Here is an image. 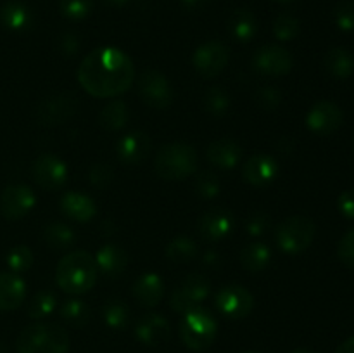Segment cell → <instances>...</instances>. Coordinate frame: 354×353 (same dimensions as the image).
<instances>
[{"mask_svg":"<svg viewBox=\"0 0 354 353\" xmlns=\"http://www.w3.org/2000/svg\"><path fill=\"white\" fill-rule=\"evenodd\" d=\"M199 156L192 145L185 142H173L159 149L154 170L165 180H185L197 172Z\"/></svg>","mask_w":354,"mask_h":353,"instance_id":"277c9868","label":"cell"},{"mask_svg":"<svg viewBox=\"0 0 354 353\" xmlns=\"http://www.w3.org/2000/svg\"><path fill=\"white\" fill-rule=\"evenodd\" d=\"M178 334L183 345L192 352H204L218 336V320L209 310L197 307L182 315Z\"/></svg>","mask_w":354,"mask_h":353,"instance_id":"5b68a950","label":"cell"},{"mask_svg":"<svg viewBox=\"0 0 354 353\" xmlns=\"http://www.w3.org/2000/svg\"><path fill=\"white\" fill-rule=\"evenodd\" d=\"M0 23H2L7 30L23 31L31 26L33 16H31V10L28 9L24 3L7 2L6 6L0 9Z\"/></svg>","mask_w":354,"mask_h":353,"instance_id":"83f0119b","label":"cell"},{"mask_svg":"<svg viewBox=\"0 0 354 353\" xmlns=\"http://www.w3.org/2000/svg\"><path fill=\"white\" fill-rule=\"evenodd\" d=\"M171 336V325L168 318L159 314L144 315L135 324V338L145 346H161L168 343Z\"/></svg>","mask_w":354,"mask_h":353,"instance_id":"ac0fdd59","label":"cell"},{"mask_svg":"<svg viewBox=\"0 0 354 353\" xmlns=\"http://www.w3.org/2000/svg\"><path fill=\"white\" fill-rule=\"evenodd\" d=\"M317 225L313 220L301 215L286 218L275 228V242L279 249L286 255H299L306 251L315 241Z\"/></svg>","mask_w":354,"mask_h":353,"instance_id":"8992f818","label":"cell"},{"mask_svg":"<svg viewBox=\"0 0 354 353\" xmlns=\"http://www.w3.org/2000/svg\"><path fill=\"white\" fill-rule=\"evenodd\" d=\"M55 305H57V296H55L54 291H38V293L31 298L30 303H28L26 314L30 318L40 320V318L48 317V315L55 310Z\"/></svg>","mask_w":354,"mask_h":353,"instance_id":"836d02e7","label":"cell"},{"mask_svg":"<svg viewBox=\"0 0 354 353\" xmlns=\"http://www.w3.org/2000/svg\"><path fill=\"white\" fill-rule=\"evenodd\" d=\"M230 31L235 40L242 42V44L251 42L258 33V19L248 9L235 10L230 17Z\"/></svg>","mask_w":354,"mask_h":353,"instance_id":"f1b7e54d","label":"cell"},{"mask_svg":"<svg viewBox=\"0 0 354 353\" xmlns=\"http://www.w3.org/2000/svg\"><path fill=\"white\" fill-rule=\"evenodd\" d=\"M114 179V170L113 166L107 165V163H95V165L90 168L88 180L92 185L99 187V189H104V187L109 185Z\"/></svg>","mask_w":354,"mask_h":353,"instance_id":"7bdbcfd3","label":"cell"},{"mask_svg":"<svg viewBox=\"0 0 354 353\" xmlns=\"http://www.w3.org/2000/svg\"><path fill=\"white\" fill-rule=\"evenodd\" d=\"M344 114L335 102L320 100L306 114L308 130L317 135H330L342 125Z\"/></svg>","mask_w":354,"mask_h":353,"instance_id":"9a60e30c","label":"cell"},{"mask_svg":"<svg viewBox=\"0 0 354 353\" xmlns=\"http://www.w3.org/2000/svg\"><path fill=\"white\" fill-rule=\"evenodd\" d=\"M206 3L207 0H182V6L189 10H197L206 6Z\"/></svg>","mask_w":354,"mask_h":353,"instance_id":"681fc988","label":"cell"},{"mask_svg":"<svg viewBox=\"0 0 354 353\" xmlns=\"http://www.w3.org/2000/svg\"><path fill=\"white\" fill-rule=\"evenodd\" d=\"M97 275L99 270L95 258L83 249L68 253L55 266V282L64 293L73 296L88 293L95 286Z\"/></svg>","mask_w":354,"mask_h":353,"instance_id":"7a4b0ae2","label":"cell"},{"mask_svg":"<svg viewBox=\"0 0 354 353\" xmlns=\"http://www.w3.org/2000/svg\"><path fill=\"white\" fill-rule=\"evenodd\" d=\"M95 265L99 273H102L107 279H116L127 270L128 266V253L121 246L107 242L97 251Z\"/></svg>","mask_w":354,"mask_h":353,"instance_id":"603a6c76","label":"cell"},{"mask_svg":"<svg viewBox=\"0 0 354 353\" xmlns=\"http://www.w3.org/2000/svg\"><path fill=\"white\" fill-rule=\"evenodd\" d=\"M37 204V196L31 187L24 183H12L3 189L0 197V211L7 220H21Z\"/></svg>","mask_w":354,"mask_h":353,"instance_id":"5bb4252c","label":"cell"},{"mask_svg":"<svg viewBox=\"0 0 354 353\" xmlns=\"http://www.w3.org/2000/svg\"><path fill=\"white\" fill-rule=\"evenodd\" d=\"M33 251H31L28 246H16V248L10 249L9 253H7V266H9V270L12 273H23V272H28V270L31 269V265H33Z\"/></svg>","mask_w":354,"mask_h":353,"instance_id":"8d00e7d4","label":"cell"},{"mask_svg":"<svg viewBox=\"0 0 354 353\" xmlns=\"http://www.w3.org/2000/svg\"><path fill=\"white\" fill-rule=\"evenodd\" d=\"M241 265L249 273H259L272 262V249L265 242L254 241L241 249Z\"/></svg>","mask_w":354,"mask_h":353,"instance_id":"d4e9b609","label":"cell"},{"mask_svg":"<svg viewBox=\"0 0 354 353\" xmlns=\"http://www.w3.org/2000/svg\"><path fill=\"white\" fill-rule=\"evenodd\" d=\"M211 293V282L203 273H190L176 287L169 298V307L176 314H187L189 310L201 307Z\"/></svg>","mask_w":354,"mask_h":353,"instance_id":"52a82bcc","label":"cell"},{"mask_svg":"<svg viewBox=\"0 0 354 353\" xmlns=\"http://www.w3.org/2000/svg\"><path fill=\"white\" fill-rule=\"evenodd\" d=\"M26 298V282L17 273L0 272V311L16 310Z\"/></svg>","mask_w":354,"mask_h":353,"instance_id":"cb8c5ba5","label":"cell"},{"mask_svg":"<svg viewBox=\"0 0 354 353\" xmlns=\"http://www.w3.org/2000/svg\"><path fill=\"white\" fill-rule=\"evenodd\" d=\"M335 353H354V336L346 339L344 343H341L339 348L335 350Z\"/></svg>","mask_w":354,"mask_h":353,"instance_id":"7dc6e473","label":"cell"},{"mask_svg":"<svg viewBox=\"0 0 354 353\" xmlns=\"http://www.w3.org/2000/svg\"><path fill=\"white\" fill-rule=\"evenodd\" d=\"M290 353H317V352H313V350H308V348H296V350H292Z\"/></svg>","mask_w":354,"mask_h":353,"instance_id":"f5cc1de1","label":"cell"},{"mask_svg":"<svg viewBox=\"0 0 354 353\" xmlns=\"http://www.w3.org/2000/svg\"><path fill=\"white\" fill-rule=\"evenodd\" d=\"M334 19L344 31H354V0H342L335 6Z\"/></svg>","mask_w":354,"mask_h":353,"instance_id":"ab89813d","label":"cell"},{"mask_svg":"<svg viewBox=\"0 0 354 353\" xmlns=\"http://www.w3.org/2000/svg\"><path fill=\"white\" fill-rule=\"evenodd\" d=\"M245 228H248L249 235H252V237H261L270 228V215L261 210L252 211L249 215L248 221H245Z\"/></svg>","mask_w":354,"mask_h":353,"instance_id":"60d3db41","label":"cell"},{"mask_svg":"<svg viewBox=\"0 0 354 353\" xmlns=\"http://www.w3.org/2000/svg\"><path fill=\"white\" fill-rule=\"evenodd\" d=\"M137 90L144 104L154 107V109H166L171 106L175 99V92L166 78L158 69H145L137 80Z\"/></svg>","mask_w":354,"mask_h":353,"instance_id":"ba28073f","label":"cell"},{"mask_svg":"<svg viewBox=\"0 0 354 353\" xmlns=\"http://www.w3.org/2000/svg\"><path fill=\"white\" fill-rule=\"evenodd\" d=\"M133 298L145 308H154L161 303L165 294V280L156 272H145L133 282Z\"/></svg>","mask_w":354,"mask_h":353,"instance_id":"7402d4cb","label":"cell"},{"mask_svg":"<svg viewBox=\"0 0 354 353\" xmlns=\"http://www.w3.org/2000/svg\"><path fill=\"white\" fill-rule=\"evenodd\" d=\"M61 318L68 325L76 329L85 327L90 322V317H92V310H90L88 303H85L83 300H78V298H69L64 303L61 305Z\"/></svg>","mask_w":354,"mask_h":353,"instance_id":"f546056e","label":"cell"},{"mask_svg":"<svg viewBox=\"0 0 354 353\" xmlns=\"http://www.w3.org/2000/svg\"><path fill=\"white\" fill-rule=\"evenodd\" d=\"M242 353H259V352H242Z\"/></svg>","mask_w":354,"mask_h":353,"instance_id":"9f6ffc18","label":"cell"},{"mask_svg":"<svg viewBox=\"0 0 354 353\" xmlns=\"http://www.w3.org/2000/svg\"><path fill=\"white\" fill-rule=\"evenodd\" d=\"M230 62V51L220 40H209L199 45L192 55V66L204 78H214Z\"/></svg>","mask_w":354,"mask_h":353,"instance_id":"8fae6325","label":"cell"},{"mask_svg":"<svg viewBox=\"0 0 354 353\" xmlns=\"http://www.w3.org/2000/svg\"><path fill=\"white\" fill-rule=\"evenodd\" d=\"M277 2H280V3H287V2H292V0H277Z\"/></svg>","mask_w":354,"mask_h":353,"instance_id":"11a10c76","label":"cell"},{"mask_svg":"<svg viewBox=\"0 0 354 353\" xmlns=\"http://www.w3.org/2000/svg\"><path fill=\"white\" fill-rule=\"evenodd\" d=\"M0 353H7V348H6V345H3V343H0Z\"/></svg>","mask_w":354,"mask_h":353,"instance_id":"db71d44e","label":"cell"},{"mask_svg":"<svg viewBox=\"0 0 354 353\" xmlns=\"http://www.w3.org/2000/svg\"><path fill=\"white\" fill-rule=\"evenodd\" d=\"M80 48V40L76 35L68 33L61 40V51L64 55H75Z\"/></svg>","mask_w":354,"mask_h":353,"instance_id":"bcb514c9","label":"cell"},{"mask_svg":"<svg viewBox=\"0 0 354 353\" xmlns=\"http://www.w3.org/2000/svg\"><path fill=\"white\" fill-rule=\"evenodd\" d=\"M324 66L330 76L337 80H346L354 73V55L342 47H335L327 52Z\"/></svg>","mask_w":354,"mask_h":353,"instance_id":"4316f807","label":"cell"},{"mask_svg":"<svg viewBox=\"0 0 354 353\" xmlns=\"http://www.w3.org/2000/svg\"><path fill=\"white\" fill-rule=\"evenodd\" d=\"M337 256L346 266L354 269V227L346 232L337 246Z\"/></svg>","mask_w":354,"mask_h":353,"instance_id":"ee69618b","label":"cell"},{"mask_svg":"<svg viewBox=\"0 0 354 353\" xmlns=\"http://www.w3.org/2000/svg\"><path fill=\"white\" fill-rule=\"evenodd\" d=\"M80 102L71 92H59L45 97L37 109L38 123L44 127H59L71 120L78 111Z\"/></svg>","mask_w":354,"mask_h":353,"instance_id":"9c48e42d","label":"cell"},{"mask_svg":"<svg viewBox=\"0 0 354 353\" xmlns=\"http://www.w3.org/2000/svg\"><path fill=\"white\" fill-rule=\"evenodd\" d=\"M221 183L216 173L213 172H201L194 180V192L201 197V199L211 201L220 194Z\"/></svg>","mask_w":354,"mask_h":353,"instance_id":"d590c367","label":"cell"},{"mask_svg":"<svg viewBox=\"0 0 354 353\" xmlns=\"http://www.w3.org/2000/svg\"><path fill=\"white\" fill-rule=\"evenodd\" d=\"M152 147L151 137L145 132L135 130L118 141L116 156L123 165H140L145 161Z\"/></svg>","mask_w":354,"mask_h":353,"instance_id":"d6986e66","label":"cell"},{"mask_svg":"<svg viewBox=\"0 0 354 353\" xmlns=\"http://www.w3.org/2000/svg\"><path fill=\"white\" fill-rule=\"evenodd\" d=\"M214 307L223 317L239 320V318L248 317L252 311L254 296L241 284H227L214 296Z\"/></svg>","mask_w":354,"mask_h":353,"instance_id":"30bf717a","label":"cell"},{"mask_svg":"<svg viewBox=\"0 0 354 353\" xmlns=\"http://www.w3.org/2000/svg\"><path fill=\"white\" fill-rule=\"evenodd\" d=\"M301 24L299 19L292 14H280L279 17L273 23V35L277 37V40L280 42H290L299 35Z\"/></svg>","mask_w":354,"mask_h":353,"instance_id":"74e56055","label":"cell"},{"mask_svg":"<svg viewBox=\"0 0 354 353\" xmlns=\"http://www.w3.org/2000/svg\"><path fill=\"white\" fill-rule=\"evenodd\" d=\"M59 208H61V213L66 218L73 221H80V224H86L97 215L93 197H90L85 192H78V190H69V192L62 194L61 201H59Z\"/></svg>","mask_w":354,"mask_h":353,"instance_id":"ffe728a7","label":"cell"},{"mask_svg":"<svg viewBox=\"0 0 354 353\" xmlns=\"http://www.w3.org/2000/svg\"><path fill=\"white\" fill-rule=\"evenodd\" d=\"M232 99L228 92L221 87H211L204 93V109L211 114V116H225L230 111Z\"/></svg>","mask_w":354,"mask_h":353,"instance_id":"e575fe53","label":"cell"},{"mask_svg":"<svg viewBox=\"0 0 354 353\" xmlns=\"http://www.w3.org/2000/svg\"><path fill=\"white\" fill-rule=\"evenodd\" d=\"M80 85L99 99L118 97L135 82L133 61L116 47H100L83 57L76 71Z\"/></svg>","mask_w":354,"mask_h":353,"instance_id":"6da1fadb","label":"cell"},{"mask_svg":"<svg viewBox=\"0 0 354 353\" xmlns=\"http://www.w3.org/2000/svg\"><path fill=\"white\" fill-rule=\"evenodd\" d=\"M244 180L252 187H268L279 175V163L270 154H254L242 166Z\"/></svg>","mask_w":354,"mask_h":353,"instance_id":"2e32d148","label":"cell"},{"mask_svg":"<svg viewBox=\"0 0 354 353\" xmlns=\"http://www.w3.org/2000/svg\"><path fill=\"white\" fill-rule=\"evenodd\" d=\"M104 2L109 3V6H113V7H120V6H124L128 0H104Z\"/></svg>","mask_w":354,"mask_h":353,"instance_id":"816d5d0a","label":"cell"},{"mask_svg":"<svg viewBox=\"0 0 354 353\" xmlns=\"http://www.w3.org/2000/svg\"><path fill=\"white\" fill-rule=\"evenodd\" d=\"M277 147H279L280 152H290L294 149V141L290 137H282Z\"/></svg>","mask_w":354,"mask_h":353,"instance_id":"c3c4849f","label":"cell"},{"mask_svg":"<svg viewBox=\"0 0 354 353\" xmlns=\"http://www.w3.org/2000/svg\"><path fill=\"white\" fill-rule=\"evenodd\" d=\"M17 353H68L69 334L62 325L37 322L19 332Z\"/></svg>","mask_w":354,"mask_h":353,"instance_id":"3957f363","label":"cell"},{"mask_svg":"<svg viewBox=\"0 0 354 353\" xmlns=\"http://www.w3.org/2000/svg\"><path fill=\"white\" fill-rule=\"evenodd\" d=\"M128 120H130V111H128L127 104L120 99L107 102L97 116L100 127L107 132L121 130L127 127Z\"/></svg>","mask_w":354,"mask_h":353,"instance_id":"484cf974","label":"cell"},{"mask_svg":"<svg viewBox=\"0 0 354 353\" xmlns=\"http://www.w3.org/2000/svg\"><path fill=\"white\" fill-rule=\"evenodd\" d=\"M256 102L263 111H275L282 102V93L275 87H261L256 92Z\"/></svg>","mask_w":354,"mask_h":353,"instance_id":"b9f144b4","label":"cell"},{"mask_svg":"<svg viewBox=\"0 0 354 353\" xmlns=\"http://www.w3.org/2000/svg\"><path fill=\"white\" fill-rule=\"evenodd\" d=\"M44 239L50 248L69 249L76 242V234L64 221H50L44 227Z\"/></svg>","mask_w":354,"mask_h":353,"instance_id":"1f68e13d","label":"cell"},{"mask_svg":"<svg viewBox=\"0 0 354 353\" xmlns=\"http://www.w3.org/2000/svg\"><path fill=\"white\" fill-rule=\"evenodd\" d=\"M197 248L196 241L189 235H178V237L171 239L166 246V258L173 263H189L197 258Z\"/></svg>","mask_w":354,"mask_h":353,"instance_id":"d6a6232c","label":"cell"},{"mask_svg":"<svg viewBox=\"0 0 354 353\" xmlns=\"http://www.w3.org/2000/svg\"><path fill=\"white\" fill-rule=\"evenodd\" d=\"M68 166L55 154H41L31 166V175L44 190H59L68 182Z\"/></svg>","mask_w":354,"mask_h":353,"instance_id":"4fadbf2b","label":"cell"},{"mask_svg":"<svg viewBox=\"0 0 354 353\" xmlns=\"http://www.w3.org/2000/svg\"><path fill=\"white\" fill-rule=\"evenodd\" d=\"M130 308L124 301L111 298L102 307V320L107 327L114 331H123L130 324Z\"/></svg>","mask_w":354,"mask_h":353,"instance_id":"4dcf8cb0","label":"cell"},{"mask_svg":"<svg viewBox=\"0 0 354 353\" xmlns=\"http://www.w3.org/2000/svg\"><path fill=\"white\" fill-rule=\"evenodd\" d=\"M242 147L234 138H218L213 141L206 149V159L220 170H232L242 161Z\"/></svg>","mask_w":354,"mask_h":353,"instance_id":"44dd1931","label":"cell"},{"mask_svg":"<svg viewBox=\"0 0 354 353\" xmlns=\"http://www.w3.org/2000/svg\"><path fill=\"white\" fill-rule=\"evenodd\" d=\"M252 69L263 76H280L289 75L294 66V59L287 48L280 45H263L254 52L251 59Z\"/></svg>","mask_w":354,"mask_h":353,"instance_id":"7c38bea8","label":"cell"},{"mask_svg":"<svg viewBox=\"0 0 354 353\" xmlns=\"http://www.w3.org/2000/svg\"><path fill=\"white\" fill-rule=\"evenodd\" d=\"M197 228L206 241L218 242L228 237L234 230V215L225 208H211L199 218Z\"/></svg>","mask_w":354,"mask_h":353,"instance_id":"e0dca14e","label":"cell"},{"mask_svg":"<svg viewBox=\"0 0 354 353\" xmlns=\"http://www.w3.org/2000/svg\"><path fill=\"white\" fill-rule=\"evenodd\" d=\"M203 262L206 263V265H218V263H220V255H218L216 251H207L204 253Z\"/></svg>","mask_w":354,"mask_h":353,"instance_id":"f907efd6","label":"cell"},{"mask_svg":"<svg viewBox=\"0 0 354 353\" xmlns=\"http://www.w3.org/2000/svg\"><path fill=\"white\" fill-rule=\"evenodd\" d=\"M337 208L346 218L354 220V189L344 190L337 199Z\"/></svg>","mask_w":354,"mask_h":353,"instance_id":"f6af8a7d","label":"cell"},{"mask_svg":"<svg viewBox=\"0 0 354 353\" xmlns=\"http://www.w3.org/2000/svg\"><path fill=\"white\" fill-rule=\"evenodd\" d=\"M62 16L71 21H82L92 12L93 0H59Z\"/></svg>","mask_w":354,"mask_h":353,"instance_id":"f35d334b","label":"cell"}]
</instances>
